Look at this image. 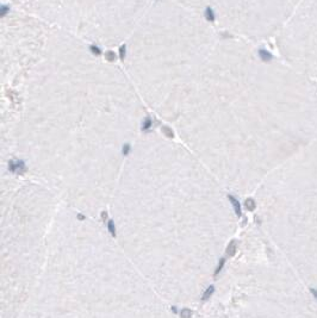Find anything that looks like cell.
I'll return each mask as SVG.
<instances>
[{
  "mask_svg": "<svg viewBox=\"0 0 317 318\" xmlns=\"http://www.w3.org/2000/svg\"><path fill=\"white\" fill-rule=\"evenodd\" d=\"M216 41L190 8L174 3L147 8L130 37L128 68L140 93L160 116L177 117Z\"/></svg>",
  "mask_w": 317,
  "mask_h": 318,
  "instance_id": "obj_1",
  "label": "cell"
},
{
  "mask_svg": "<svg viewBox=\"0 0 317 318\" xmlns=\"http://www.w3.org/2000/svg\"><path fill=\"white\" fill-rule=\"evenodd\" d=\"M303 0H211L222 24L254 42L277 37Z\"/></svg>",
  "mask_w": 317,
  "mask_h": 318,
  "instance_id": "obj_2",
  "label": "cell"
},
{
  "mask_svg": "<svg viewBox=\"0 0 317 318\" xmlns=\"http://www.w3.org/2000/svg\"><path fill=\"white\" fill-rule=\"evenodd\" d=\"M300 25L317 38V0H303L297 10Z\"/></svg>",
  "mask_w": 317,
  "mask_h": 318,
  "instance_id": "obj_3",
  "label": "cell"
},
{
  "mask_svg": "<svg viewBox=\"0 0 317 318\" xmlns=\"http://www.w3.org/2000/svg\"><path fill=\"white\" fill-rule=\"evenodd\" d=\"M228 199H229V201H230L231 205H233L234 211H235V215H236L237 217L242 216V209H241V204H240L239 200L235 198L234 195H231V194H228Z\"/></svg>",
  "mask_w": 317,
  "mask_h": 318,
  "instance_id": "obj_4",
  "label": "cell"
},
{
  "mask_svg": "<svg viewBox=\"0 0 317 318\" xmlns=\"http://www.w3.org/2000/svg\"><path fill=\"white\" fill-rule=\"evenodd\" d=\"M237 252V244H236V241H230V243L228 244L227 247V255L228 256H234Z\"/></svg>",
  "mask_w": 317,
  "mask_h": 318,
  "instance_id": "obj_5",
  "label": "cell"
},
{
  "mask_svg": "<svg viewBox=\"0 0 317 318\" xmlns=\"http://www.w3.org/2000/svg\"><path fill=\"white\" fill-rule=\"evenodd\" d=\"M245 206H246V209L248 211H254L255 210V207H256V203H255V200L253 198H247L246 199V201H245Z\"/></svg>",
  "mask_w": 317,
  "mask_h": 318,
  "instance_id": "obj_6",
  "label": "cell"
},
{
  "mask_svg": "<svg viewBox=\"0 0 317 318\" xmlns=\"http://www.w3.org/2000/svg\"><path fill=\"white\" fill-rule=\"evenodd\" d=\"M214 292H215V286L214 285H211V286H209V287L206 288V291L204 292V294L202 295V300H208L214 294Z\"/></svg>",
  "mask_w": 317,
  "mask_h": 318,
  "instance_id": "obj_7",
  "label": "cell"
},
{
  "mask_svg": "<svg viewBox=\"0 0 317 318\" xmlns=\"http://www.w3.org/2000/svg\"><path fill=\"white\" fill-rule=\"evenodd\" d=\"M108 230L112 237H116V227L114 221H108Z\"/></svg>",
  "mask_w": 317,
  "mask_h": 318,
  "instance_id": "obj_8",
  "label": "cell"
},
{
  "mask_svg": "<svg viewBox=\"0 0 317 318\" xmlns=\"http://www.w3.org/2000/svg\"><path fill=\"white\" fill-rule=\"evenodd\" d=\"M224 264H225V258H222L221 260H219V262H218V264H217V268H216V270H215V276H217L219 273H221V270L223 269Z\"/></svg>",
  "mask_w": 317,
  "mask_h": 318,
  "instance_id": "obj_9",
  "label": "cell"
},
{
  "mask_svg": "<svg viewBox=\"0 0 317 318\" xmlns=\"http://www.w3.org/2000/svg\"><path fill=\"white\" fill-rule=\"evenodd\" d=\"M192 316V311L190 309H182L181 311H180V317L181 318H191Z\"/></svg>",
  "mask_w": 317,
  "mask_h": 318,
  "instance_id": "obj_10",
  "label": "cell"
},
{
  "mask_svg": "<svg viewBox=\"0 0 317 318\" xmlns=\"http://www.w3.org/2000/svg\"><path fill=\"white\" fill-rule=\"evenodd\" d=\"M310 293L314 295V298L317 300V289L316 288H310Z\"/></svg>",
  "mask_w": 317,
  "mask_h": 318,
  "instance_id": "obj_11",
  "label": "cell"
},
{
  "mask_svg": "<svg viewBox=\"0 0 317 318\" xmlns=\"http://www.w3.org/2000/svg\"><path fill=\"white\" fill-rule=\"evenodd\" d=\"M102 219L104 221V222H106V221H108V212L103 211L102 212Z\"/></svg>",
  "mask_w": 317,
  "mask_h": 318,
  "instance_id": "obj_12",
  "label": "cell"
},
{
  "mask_svg": "<svg viewBox=\"0 0 317 318\" xmlns=\"http://www.w3.org/2000/svg\"><path fill=\"white\" fill-rule=\"evenodd\" d=\"M78 219H79V221H84L85 216H82V215H78Z\"/></svg>",
  "mask_w": 317,
  "mask_h": 318,
  "instance_id": "obj_13",
  "label": "cell"
},
{
  "mask_svg": "<svg viewBox=\"0 0 317 318\" xmlns=\"http://www.w3.org/2000/svg\"><path fill=\"white\" fill-rule=\"evenodd\" d=\"M172 311H173L174 313H177V312H178V310H177V307H175V306H172Z\"/></svg>",
  "mask_w": 317,
  "mask_h": 318,
  "instance_id": "obj_14",
  "label": "cell"
}]
</instances>
